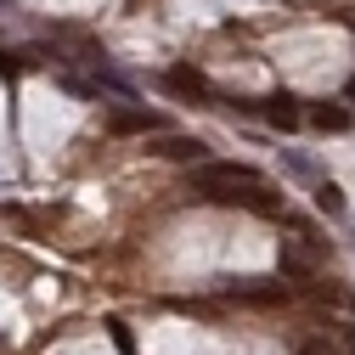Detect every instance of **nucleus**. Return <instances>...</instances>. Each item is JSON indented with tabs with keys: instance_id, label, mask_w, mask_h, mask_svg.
I'll return each instance as SVG.
<instances>
[{
	"instance_id": "obj_1",
	"label": "nucleus",
	"mask_w": 355,
	"mask_h": 355,
	"mask_svg": "<svg viewBox=\"0 0 355 355\" xmlns=\"http://www.w3.org/2000/svg\"><path fill=\"white\" fill-rule=\"evenodd\" d=\"M237 187H259V169L254 164H192V192L198 198H209V203H220L226 192H237Z\"/></svg>"
},
{
	"instance_id": "obj_2",
	"label": "nucleus",
	"mask_w": 355,
	"mask_h": 355,
	"mask_svg": "<svg viewBox=\"0 0 355 355\" xmlns=\"http://www.w3.org/2000/svg\"><path fill=\"white\" fill-rule=\"evenodd\" d=\"M220 293H226V299H243V304H277L288 288H282V282H259V277H226Z\"/></svg>"
},
{
	"instance_id": "obj_3",
	"label": "nucleus",
	"mask_w": 355,
	"mask_h": 355,
	"mask_svg": "<svg viewBox=\"0 0 355 355\" xmlns=\"http://www.w3.org/2000/svg\"><path fill=\"white\" fill-rule=\"evenodd\" d=\"M277 265H282V277H288V282H310V271H316V248H299V243H282Z\"/></svg>"
},
{
	"instance_id": "obj_4",
	"label": "nucleus",
	"mask_w": 355,
	"mask_h": 355,
	"mask_svg": "<svg viewBox=\"0 0 355 355\" xmlns=\"http://www.w3.org/2000/svg\"><path fill=\"white\" fill-rule=\"evenodd\" d=\"M164 119L158 113H147V107H113L107 113V130H113V136H136V130H158Z\"/></svg>"
},
{
	"instance_id": "obj_5",
	"label": "nucleus",
	"mask_w": 355,
	"mask_h": 355,
	"mask_svg": "<svg viewBox=\"0 0 355 355\" xmlns=\"http://www.w3.org/2000/svg\"><path fill=\"white\" fill-rule=\"evenodd\" d=\"M259 119H265V124H277V130H299L304 113H299V102L282 91V96H265V102H259Z\"/></svg>"
},
{
	"instance_id": "obj_6",
	"label": "nucleus",
	"mask_w": 355,
	"mask_h": 355,
	"mask_svg": "<svg viewBox=\"0 0 355 355\" xmlns=\"http://www.w3.org/2000/svg\"><path fill=\"white\" fill-rule=\"evenodd\" d=\"M153 153H158V158H175V164H203V158H209V147H203L198 136H164Z\"/></svg>"
},
{
	"instance_id": "obj_7",
	"label": "nucleus",
	"mask_w": 355,
	"mask_h": 355,
	"mask_svg": "<svg viewBox=\"0 0 355 355\" xmlns=\"http://www.w3.org/2000/svg\"><path fill=\"white\" fill-rule=\"evenodd\" d=\"M304 119L316 124V130H327V136H338V130H349V107H338V102H316V107H310Z\"/></svg>"
},
{
	"instance_id": "obj_8",
	"label": "nucleus",
	"mask_w": 355,
	"mask_h": 355,
	"mask_svg": "<svg viewBox=\"0 0 355 355\" xmlns=\"http://www.w3.org/2000/svg\"><path fill=\"white\" fill-rule=\"evenodd\" d=\"M169 85H175V91H187V96H214V91H209V79L192 73V68H169Z\"/></svg>"
},
{
	"instance_id": "obj_9",
	"label": "nucleus",
	"mask_w": 355,
	"mask_h": 355,
	"mask_svg": "<svg viewBox=\"0 0 355 355\" xmlns=\"http://www.w3.org/2000/svg\"><path fill=\"white\" fill-rule=\"evenodd\" d=\"M316 209H322L327 220L344 214V192H338V181H316Z\"/></svg>"
},
{
	"instance_id": "obj_10",
	"label": "nucleus",
	"mask_w": 355,
	"mask_h": 355,
	"mask_svg": "<svg viewBox=\"0 0 355 355\" xmlns=\"http://www.w3.org/2000/svg\"><path fill=\"white\" fill-rule=\"evenodd\" d=\"M344 96H349V102H355V79H349V85H344Z\"/></svg>"
},
{
	"instance_id": "obj_11",
	"label": "nucleus",
	"mask_w": 355,
	"mask_h": 355,
	"mask_svg": "<svg viewBox=\"0 0 355 355\" xmlns=\"http://www.w3.org/2000/svg\"><path fill=\"white\" fill-rule=\"evenodd\" d=\"M0 6H12V0H0Z\"/></svg>"
}]
</instances>
